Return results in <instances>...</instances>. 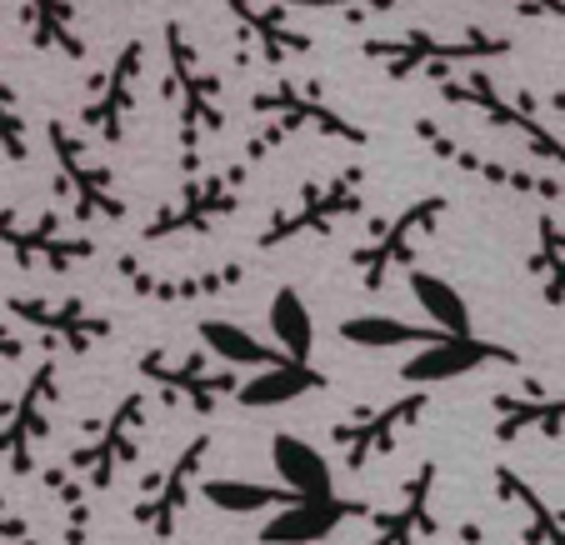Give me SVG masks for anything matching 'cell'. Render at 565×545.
<instances>
[{
	"label": "cell",
	"mask_w": 565,
	"mask_h": 545,
	"mask_svg": "<svg viewBox=\"0 0 565 545\" xmlns=\"http://www.w3.org/2000/svg\"><path fill=\"white\" fill-rule=\"evenodd\" d=\"M480 365H515V351L495 341H480V335H436V341L416 345L401 365V381L426 391V385H446V381H460V375H476Z\"/></svg>",
	"instance_id": "obj_1"
},
{
	"label": "cell",
	"mask_w": 565,
	"mask_h": 545,
	"mask_svg": "<svg viewBox=\"0 0 565 545\" xmlns=\"http://www.w3.org/2000/svg\"><path fill=\"white\" fill-rule=\"evenodd\" d=\"M355 515H371L365 501H345V495H296L290 505H280L276 515L260 531V545H320L331 541L345 521Z\"/></svg>",
	"instance_id": "obj_2"
},
{
	"label": "cell",
	"mask_w": 565,
	"mask_h": 545,
	"mask_svg": "<svg viewBox=\"0 0 565 545\" xmlns=\"http://www.w3.org/2000/svg\"><path fill=\"white\" fill-rule=\"evenodd\" d=\"M420 410H426V391H416V396L385 406L381 416H365L361 426H341V430H335V440L345 446V466H351V471H361L365 460L395 450V436H401L406 426H416Z\"/></svg>",
	"instance_id": "obj_3"
},
{
	"label": "cell",
	"mask_w": 565,
	"mask_h": 545,
	"mask_svg": "<svg viewBox=\"0 0 565 545\" xmlns=\"http://www.w3.org/2000/svg\"><path fill=\"white\" fill-rule=\"evenodd\" d=\"M316 391H326V375L310 361H276V365H260L256 375H246V385L235 391V400L246 410H276L300 396H316Z\"/></svg>",
	"instance_id": "obj_4"
},
{
	"label": "cell",
	"mask_w": 565,
	"mask_h": 545,
	"mask_svg": "<svg viewBox=\"0 0 565 545\" xmlns=\"http://www.w3.org/2000/svg\"><path fill=\"white\" fill-rule=\"evenodd\" d=\"M270 466H276V481L296 495H331L335 491V471L326 450H316L300 436H270Z\"/></svg>",
	"instance_id": "obj_5"
},
{
	"label": "cell",
	"mask_w": 565,
	"mask_h": 545,
	"mask_svg": "<svg viewBox=\"0 0 565 545\" xmlns=\"http://www.w3.org/2000/svg\"><path fill=\"white\" fill-rule=\"evenodd\" d=\"M440 211H446L440 201H420V205H411V211H401V221L391 225V236H385L381 246H371V250H361V256H355V266H361L365 286L381 290L395 260H411V236H416V231H430Z\"/></svg>",
	"instance_id": "obj_6"
},
{
	"label": "cell",
	"mask_w": 565,
	"mask_h": 545,
	"mask_svg": "<svg viewBox=\"0 0 565 545\" xmlns=\"http://www.w3.org/2000/svg\"><path fill=\"white\" fill-rule=\"evenodd\" d=\"M436 325L420 321H401V316H345L341 321V341L361 345V351H416V345L436 341Z\"/></svg>",
	"instance_id": "obj_7"
},
{
	"label": "cell",
	"mask_w": 565,
	"mask_h": 545,
	"mask_svg": "<svg viewBox=\"0 0 565 545\" xmlns=\"http://www.w3.org/2000/svg\"><path fill=\"white\" fill-rule=\"evenodd\" d=\"M201 341L205 351H215L225 365H235V371H260V365H276V361H290L280 345H266L256 341V335L246 331V325H235V321H201Z\"/></svg>",
	"instance_id": "obj_8"
},
{
	"label": "cell",
	"mask_w": 565,
	"mask_h": 545,
	"mask_svg": "<svg viewBox=\"0 0 565 545\" xmlns=\"http://www.w3.org/2000/svg\"><path fill=\"white\" fill-rule=\"evenodd\" d=\"M266 321H270L276 345L290 355V361H310V351H316V321H310V306L296 286H280L276 296H270Z\"/></svg>",
	"instance_id": "obj_9"
},
{
	"label": "cell",
	"mask_w": 565,
	"mask_h": 545,
	"mask_svg": "<svg viewBox=\"0 0 565 545\" xmlns=\"http://www.w3.org/2000/svg\"><path fill=\"white\" fill-rule=\"evenodd\" d=\"M205 505H215V511L225 515H256V511H280V505L296 501V491H286V485H260V481H235V475H215V481L201 485Z\"/></svg>",
	"instance_id": "obj_10"
},
{
	"label": "cell",
	"mask_w": 565,
	"mask_h": 545,
	"mask_svg": "<svg viewBox=\"0 0 565 545\" xmlns=\"http://www.w3.org/2000/svg\"><path fill=\"white\" fill-rule=\"evenodd\" d=\"M411 296L426 310V321L446 335H466L470 331V306L446 276H430V270H411Z\"/></svg>",
	"instance_id": "obj_11"
},
{
	"label": "cell",
	"mask_w": 565,
	"mask_h": 545,
	"mask_svg": "<svg viewBox=\"0 0 565 545\" xmlns=\"http://www.w3.org/2000/svg\"><path fill=\"white\" fill-rule=\"evenodd\" d=\"M430 481H436V471L426 466V471L416 475V485H411L406 505L381 525V541H371V545H416V535L430 531Z\"/></svg>",
	"instance_id": "obj_12"
},
{
	"label": "cell",
	"mask_w": 565,
	"mask_h": 545,
	"mask_svg": "<svg viewBox=\"0 0 565 545\" xmlns=\"http://www.w3.org/2000/svg\"><path fill=\"white\" fill-rule=\"evenodd\" d=\"M495 410H511L501 420V436H521V430H561L565 426V400H495Z\"/></svg>",
	"instance_id": "obj_13"
},
{
	"label": "cell",
	"mask_w": 565,
	"mask_h": 545,
	"mask_svg": "<svg viewBox=\"0 0 565 545\" xmlns=\"http://www.w3.org/2000/svg\"><path fill=\"white\" fill-rule=\"evenodd\" d=\"M561 106H565V96H561Z\"/></svg>",
	"instance_id": "obj_14"
}]
</instances>
